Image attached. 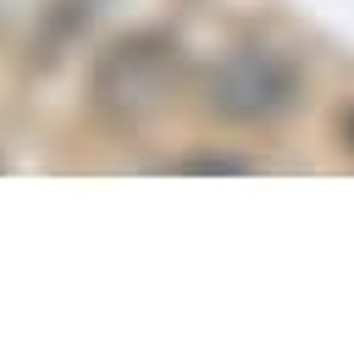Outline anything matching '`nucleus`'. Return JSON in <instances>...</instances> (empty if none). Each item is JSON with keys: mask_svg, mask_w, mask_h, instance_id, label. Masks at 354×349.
Instances as JSON below:
<instances>
[{"mask_svg": "<svg viewBox=\"0 0 354 349\" xmlns=\"http://www.w3.org/2000/svg\"><path fill=\"white\" fill-rule=\"evenodd\" d=\"M293 83H299L293 66L271 44H238L210 78V105H221L227 116H243V122L277 116L293 100Z\"/></svg>", "mask_w": 354, "mask_h": 349, "instance_id": "nucleus-2", "label": "nucleus"}, {"mask_svg": "<svg viewBox=\"0 0 354 349\" xmlns=\"http://www.w3.org/2000/svg\"><path fill=\"white\" fill-rule=\"evenodd\" d=\"M177 83V44L166 39H122L111 44V55L100 61V105H111L116 116H144L155 111Z\"/></svg>", "mask_w": 354, "mask_h": 349, "instance_id": "nucleus-1", "label": "nucleus"}, {"mask_svg": "<svg viewBox=\"0 0 354 349\" xmlns=\"http://www.w3.org/2000/svg\"><path fill=\"white\" fill-rule=\"evenodd\" d=\"M348 133H354V116H348Z\"/></svg>", "mask_w": 354, "mask_h": 349, "instance_id": "nucleus-4", "label": "nucleus"}, {"mask_svg": "<svg viewBox=\"0 0 354 349\" xmlns=\"http://www.w3.org/2000/svg\"><path fill=\"white\" fill-rule=\"evenodd\" d=\"M188 172H249V161H232V155H199V161H183Z\"/></svg>", "mask_w": 354, "mask_h": 349, "instance_id": "nucleus-3", "label": "nucleus"}]
</instances>
